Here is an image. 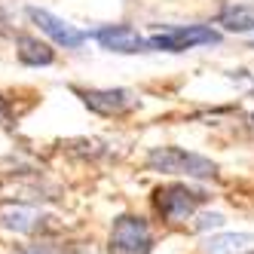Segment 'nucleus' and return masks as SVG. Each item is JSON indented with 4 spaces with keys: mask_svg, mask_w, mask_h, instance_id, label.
<instances>
[{
    "mask_svg": "<svg viewBox=\"0 0 254 254\" xmlns=\"http://www.w3.org/2000/svg\"><path fill=\"white\" fill-rule=\"evenodd\" d=\"M83 98V104L89 111H95L101 117H114L135 107V95L129 89H86V92H77Z\"/></svg>",
    "mask_w": 254,
    "mask_h": 254,
    "instance_id": "5",
    "label": "nucleus"
},
{
    "mask_svg": "<svg viewBox=\"0 0 254 254\" xmlns=\"http://www.w3.org/2000/svg\"><path fill=\"white\" fill-rule=\"evenodd\" d=\"M28 15H31V22H34V25H40V31H46L49 37L56 40V43H62L64 49H80V46L86 43V34H83V31H77L74 25H67V22L56 19V15L46 12V9L31 6Z\"/></svg>",
    "mask_w": 254,
    "mask_h": 254,
    "instance_id": "6",
    "label": "nucleus"
},
{
    "mask_svg": "<svg viewBox=\"0 0 254 254\" xmlns=\"http://www.w3.org/2000/svg\"><path fill=\"white\" fill-rule=\"evenodd\" d=\"M153 236L147 224L135 214H123L114 221L111 230V254H150Z\"/></svg>",
    "mask_w": 254,
    "mask_h": 254,
    "instance_id": "2",
    "label": "nucleus"
},
{
    "mask_svg": "<svg viewBox=\"0 0 254 254\" xmlns=\"http://www.w3.org/2000/svg\"><path fill=\"white\" fill-rule=\"evenodd\" d=\"M95 40L104 46V49H111V52H123V56H135V52H144L150 43L141 37V34L129 25H111V28H101L95 34Z\"/></svg>",
    "mask_w": 254,
    "mask_h": 254,
    "instance_id": "7",
    "label": "nucleus"
},
{
    "mask_svg": "<svg viewBox=\"0 0 254 254\" xmlns=\"http://www.w3.org/2000/svg\"><path fill=\"white\" fill-rule=\"evenodd\" d=\"M214 227H224V214H217V211H205V214H199L196 230H214Z\"/></svg>",
    "mask_w": 254,
    "mask_h": 254,
    "instance_id": "12",
    "label": "nucleus"
},
{
    "mask_svg": "<svg viewBox=\"0 0 254 254\" xmlns=\"http://www.w3.org/2000/svg\"><path fill=\"white\" fill-rule=\"evenodd\" d=\"M254 236L251 233H221L202 242V254H236L242 245H251Z\"/></svg>",
    "mask_w": 254,
    "mask_h": 254,
    "instance_id": "8",
    "label": "nucleus"
},
{
    "mask_svg": "<svg viewBox=\"0 0 254 254\" xmlns=\"http://www.w3.org/2000/svg\"><path fill=\"white\" fill-rule=\"evenodd\" d=\"M147 166L162 175H187V178H214L217 175V166L211 159L199 156V153H187L181 147H153L147 156Z\"/></svg>",
    "mask_w": 254,
    "mask_h": 254,
    "instance_id": "1",
    "label": "nucleus"
},
{
    "mask_svg": "<svg viewBox=\"0 0 254 254\" xmlns=\"http://www.w3.org/2000/svg\"><path fill=\"white\" fill-rule=\"evenodd\" d=\"M19 62L40 67V64H52V49L46 43H40L37 37H19Z\"/></svg>",
    "mask_w": 254,
    "mask_h": 254,
    "instance_id": "10",
    "label": "nucleus"
},
{
    "mask_svg": "<svg viewBox=\"0 0 254 254\" xmlns=\"http://www.w3.org/2000/svg\"><path fill=\"white\" fill-rule=\"evenodd\" d=\"M34 221H37V214L25 211V208H3L0 211V224L9 227V230H19V233L34 230Z\"/></svg>",
    "mask_w": 254,
    "mask_h": 254,
    "instance_id": "11",
    "label": "nucleus"
},
{
    "mask_svg": "<svg viewBox=\"0 0 254 254\" xmlns=\"http://www.w3.org/2000/svg\"><path fill=\"white\" fill-rule=\"evenodd\" d=\"M202 193L199 190H190L187 184H172V187H162L156 190V205L162 211V217L169 221H184V217L193 214V208L202 202Z\"/></svg>",
    "mask_w": 254,
    "mask_h": 254,
    "instance_id": "4",
    "label": "nucleus"
},
{
    "mask_svg": "<svg viewBox=\"0 0 254 254\" xmlns=\"http://www.w3.org/2000/svg\"><path fill=\"white\" fill-rule=\"evenodd\" d=\"M221 34L205 28V25H190V28H172L166 34H156L150 37V49H166V52H184L193 46H205V43H217Z\"/></svg>",
    "mask_w": 254,
    "mask_h": 254,
    "instance_id": "3",
    "label": "nucleus"
},
{
    "mask_svg": "<svg viewBox=\"0 0 254 254\" xmlns=\"http://www.w3.org/2000/svg\"><path fill=\"white\" fill-rule=\"evenodd\" d=\"M221 22L227 31H236V34H245V31H254V6H245V3H236V6H227L221 12Z\"/></svg>",
    "mask_w": 254,
    "mask_h": 254,
    "instance_id": "9",
    "label": "nucleus"
},
{
    "mask_svg": "<svg viewBox=\"0 0 254 254\" xmlns=\"http://www.w3.org/2000/svg\"><path fill=\"white\" fill-rule=\"evenodd\" d=\"M9 123H12V111H9V104L0 98V129H6Z\"/></svg>",
    "mask_w": 254,
    "mask_h": 254,
    "instance_id": "13",
    "label": "nucleus"
},
{
    "mask_svg": "<svg viewBox=\"0 0 254 254\" xmlns=\"http://www.w3.org/2000/svg\"><path fill=\"white\" fill-rule=\"evenodd\" d=\"M25 254H56V251H49V248H31V251H25Z\"/></svg>",
    "mask_w": 254,
    "mask_h": 254,
    "instance_id": "14",
    "label": "nucleus"
},
{
    "mask_svg": "<svg viewBox=\"0 0 254 254\" xmlns=\"http://www.w3.org/2000/svg\"><path fill=\"white\" fill-rule=\"evenodd\" d=\"M248 254H254V251H248Z\"/></svg>",
    "mask_w": 254,
    "mask_h": 254,
    "instance_id": "15",
    "label": "nucleus"
}]
</instances>
